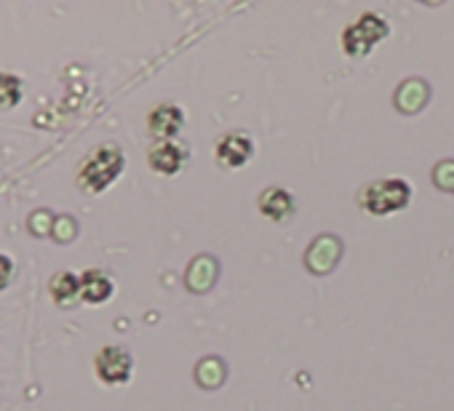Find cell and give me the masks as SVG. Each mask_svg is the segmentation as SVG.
Instances as JSON below:
<instances>
[{
	"label": "cell",
	"mask_w": 454,
	"mask_h": 411,
	"mask_svg": "<svg viewBox=\"0 0 454 411\" xmlns=\"http://www.w3.org/2000/svg\"><path fill=\"white\" fill-rule=\"evenodd\" d=\"M126 168V155L118 144H99L94 147L78 166V187L86 195H99L113 187Z\"/></svg>",
	"instance_id": "obj_1"
},
{
	"label": "cell",
	"mask_w": 454,
	"mask_h": 411,
	"mask_svg": "<svg viewBox=\"0 0 454 411\" xmlns=\"http://www.w3.org/2000/svg\"><path fill=\"white\" fill-rule=\"evenodd\" d=\"M411 192H414L411 182H406L401 176L377 179L358 192V206L372 217H390V214L406 209L411 200Z\"/></svg>",
	"instance_id": "obj_2"
},
{
	"label": "cell",
	"mask_w": 454,
	"mask_h": 411,
	"mask_svg": "<svg viewBox=\"0 0 454 411\" xmlns=\"http://www.w3.org/2000/svg\"><path fill=\"white\" fill-rule=\"evenodd\" d=\"M390 35V25L382 14L377 12H366L361 14L358 19H353L342 35H340V43H342V51L348 57H366L377 49L380 41H385Z\"/></svg>",
	"instance_id": "obj_3"
},
{
	"label": "cell",
	"mask_w": 454,
	"mask_h": 411,
	"mask_svg": "<svg viewBox=\"0 0 454 411\" xmlns=\"http://www.w3.org/2000/svg\"><path fill=\"white\" fill-rule=\"evenodd\" d=\"M94 374L107 387H121L134 376V355L123 345H105L94 355Z\"/></svg>",
	"instance_id": "obj_4"
},
{
	"label": "cell",
	"mask_w": 454,
	"mask_h": 411,
	"mask_svg": "<svg viewBox=\"0 0 454 411\" xmlns=\"http://www.w3.org/2000/svg\"><path fill=\"white\" fill-rule=\"evenodd\" d=\"M252 158H254V142L244 131H224L214 142V160L227 171L244 168Z\"/></svg>",
	"instance_id": "obj_5"
},
{
	"label": "cell",
	"mask_w": 454,
	"mask_h": 411,
	"mask_svg": "<svg viewBox=\"0 0 454 411\" xmlns=\"http://www.w3.org/2000/svg\"><path fill=\"white\" fill-rule=\"evenodd\" d=\"M147 128L150 134L158 139V142H174L176 134L184 128V112L179 105H171V102H163L158 107L150 110L147 115Z\"/></svg>",
	"instance_id": "obj_6"
},
{
	"label": "cell",
	"mask_w": 454,
	"mask_h": 411,
	"mask_svg": "<svg viewBox=\"0 0 454 411\" xmlns=\"http://www.w3.org/2000/svg\"><path fill=\"white\" fill-rule=\"evenodd\" d=\"M187 163V150L174 139V142H155L147 152V166L158 176H176Z\"/></svg>",
	"instance_id": "obj_7"
},
{
	"label": "cell",
	"mask_w": 454,
	"mask_h": 411,
	"mask_svg": "<svg viewBox=\"0 0 454 411\" xmlns=\"http://www.w3.org/2000/svg\"><path fill=\"white\" fill-rule=\"evenodd\" d=\"M260 214L270 222H286L294 212V195L286 187H268L262 190L260 200Z\"/></svg>",
	"instance_id": "obj_8"
},
{
	"label": "cell",
	"mask_w": 454,
	"mask_h": 411,
	"mask_svg": "<svg viewBox=\"0 0 454 411\" xmlns=\"http://www.w3.org/2000/svg\"><path fill=\"white\" fill-rule=\"evenodd\" d=\"M115 294V283L105 270H83L81 273V302L86 305H105Z\"/></svg>",
	"instance_id": "obj_9"
},
{
	"label": "cell",
	"mask_w": 454,
	"mask_h": 411,
	"mask_svg": "<svg viewBox=\"0 0 454 411\" xmlns=\"http://www.w3.org/2000/svg\"><path fill=\"white\" fill-rule=\"evenodd\" d=\"M49 294L59 307H73L81 302V275L73 270H59L49 281Z\"/></svg>",
	"instance_id": "obj_10"
},
{
	"label": "cell",
	"mask_w": 454,
	"mask_h": 411,
	"mask_svg": "<svg viewBox=\"0 0 454 411\" xmlns=\"http://www.w3.org/2000/svg\"><path fill=\"white\" fill-rule=\"evenodd\" d=\"M25 97V83L20 75L0 70V110L17 107Z\"/></svg>",
	"instance_id": "obj_11"
},
{
	"label": "cell",
	"mask_w": 454,
	"mask_h": 411,
	"mask_svg": "<svg viewBox=\"0 0 454 411\" xmlns=\"http://www.w3.org/2000/svg\"><path fill=\"white\" fill-rule=\"evenodd\" d=\"M54 220H57V214H51V212H46V209L33 212L30 220H27V230H30L35 238H46V236H51Z\"/></svg>",
	"instance_id": "obj_12"
},
{
	"label": "cell",
	"mask_w": 454,
	"mask_h": 411,
	"mask_svg": "<svg viewBox=\"0 0 454 411\" xmlns=\"http://www.w3.org/2000/svg\"><path fill=\"white\" fill-rule=\"evenodd\" d=\"M78 236V222L70 214H57L54 228H51V238L59 244H70Z\"/></svg>",
	"instance_id": "obj_13"
},
{
	"label": "cell",
	"mask_w": 454,
	"mask_h": 411,
	"mask_svg": "<svg viewBox=\"0 0 454 411\" xmlns=\"http://www.w3.org/2000/svg\"><path fill=\"white\" fill-rule=\"evenodd\" d=\"M17 278V265L9 254L0 252V291H6Z\"/></svg>",
	"instance_id": "obj_14"
}]
</instances>
